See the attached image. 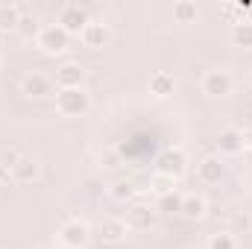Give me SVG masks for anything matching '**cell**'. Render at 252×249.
I'll return each mask as SVG.
<instances>
[{"label": "cell", "mask_w": 252, "mask_h": 249, "mask_svg": "<svg viewBox=\"0 0 252 249\" xmlns=\"http://www.w3.org/2000/svg\"><path fill=\"white\" fill-rule=\"evenodd\" d=\"M50 91H53L50 76H44L38 70H32V73L24 76V94H30V97H47Z\"/></svg>", "instance_id": "obj_7"}, {"label": "cell", "mask_w": 252, "mask_h": 249, "mask_svg": "<svg viewBox=\"0 0 252 249\" xmlns=\"http://www.w3.org/2000/svg\"><path fill=\"white\" fill-rule=\"evenodd\" d=\"M82 79H85V70H82V64H76V62H67L56 70L59 88H82Z\"/></svg>", "instance_id": "obj_6"}, {"label": "cell", "mask_w": 252, "mask_h": 249, "mask_svg": "<svg viewBox=\"0 0 252 249\" xmlns=\"http://www.w3.org/2000/svg\"><path fill=\"white\" fill-rule=\"evenodd\" d=\"M244 132L241 129H223L220 132V138H217V150L223 153V156H238L241 150H244Z\"/></svg>", "instance_id": "obj_8"}, {"label": "cell", "mask_w": 252, "mask_h": 249, "mask_svg": "<svg viewBox=\"0 0 252 249\" xmlns=\"http://www.w3.org/2000/svg\"><path fill=\"white\" fill-rule=\"evenodd\" d=\"M126 232H129V226H126V220H121V217H106L100 223V238L106 244H121L126 238Z\"/></svg>", "instance_id": "obj_9"}, {"label": "cell", "mask_w": 252, "mask_h": 249, "mask_svg": "<svg viewBox=\"0 0 252 249\" xmlns=\"http://www.w3.org/2000/svg\"><path fill=\"white\" fill-rule=\"evenodd\" d=\"M176 249H196V247H190V244H185V247H176Z\"/></svg>", "instance_id": "obj_28"}, {"label": "cell", "mask_w": 252, "mask_h": 249, "mask_svg": "<svg viewBox=\"0 0 252 249\" xmlns=\"http://www.w3.org/2000/svg\"><path fill=\"white\" fill-rule=\"evenodd\" d=\"M158 208H161V211H182V196L170 190V193H164V196H161Z\"/></svg>", "instance_id": "obj_21"}, {"label": "cell", "mask_w": 252, "mask_h": 249, "mask_svg": "<svg viewBox=\"0 0 252 249\" xmlns=\"http://www.w3.org/2000/svg\"><path fill=\"white\" fill-rule=\"evenodd\" d=\"M205 211H208L205 196H199V193H185V196H182V214H185V217L199 220V217H205Z\"/></svg>", "instance_id": "obj_15"}, {"label": "cell", "mask_w": 252, "mask_h": 249, "mask_svg": "<svg viewBox=\"0 0 252 249\" xmlns=\"http://www.w3.org/2000/svg\"><path fill=\"white\" fill-rule=\"evenodd\" d=\"M100 161H106V167H118V164H115V156H112V153H106V156H100Z\"/></svg>", "instance_id": "obj_26"}, {"label": "cell", "mask_w": 252, "mask_h": 249, "mask_svg": "<svg viewBox=\"0 0 252 249\" xmlns=\"http://www.w3.org/2000/svg\"><path fill=\"white\" fill-rule=\"evenodd\" d=\"M56 112L62 118H79L88 112V94L82 88H59L56 94Z\"/></svg>", "instance_id": "obj_1"}, {"label": "cell", "mask_w": 252, "mask_h": 249, "mask_svg": "<svg viewBox=\"0 0 252 249\" xmlns=\"http://www.w3.org/2000/svg\"><path fill=\"white\" fill-rule=\"evenodd\" d=\"M173 88H176V82L170 73H153L150 76V91L156 97H167V94H173Z\"/></svg>", "instance_id": "obj_16"}, {"label": "cell", "mask_w": 252, "mask_h": 249, "mask_svg": "<svg viewBox=\"0 0 252 249\" xmlns=\"http://www.w3.org/2000/svg\"><path fill=\"white\" fill-rule=\"evenodd\" d=\"M6 179H9V170H6V167H3V164H0V185H3V182H6Z\"/></svg>", "instance_id": "obj_27"}, {"label": "cell", "mask_w": 252, "mask_h": 249, "mask_svg": "<svg viewBox=\"0 0 252 249\" xmlns=\"http://www.w3.org/2000/svg\"><path fill=\"white\" fill-rule=\"evenodd\" d=\"M35 41H38V47H41L44 53H62L64 47H67V41H70V35L64 32L59 24H50V27L38 30Z\"/></svg>", "instance_id": "obj_2"}, {"label": "cell", "mask_w": 252, "mask_h": 249, "mask_svg": "<svg viewBox=\"0 0 252 249\" xmlns=\"http://www.w3.org/2000/svg\"><path fill=\"white\" fill-rule=\"evenodd\" d=\"M156 223V211H150L147 205H132L126 211V226L129 229H150Z\"/></svg>", "instance_id": "obj_13"}, {"label": "cell", "mask_w": 252, "mask_h": 249, "mask_svg": "<svg viewBox=\"0 0 252 249\" xmlns=\"http://www.w3.org/2000/svg\"><path fill=\"white\" fill-rule=\"evenodd\" d=\"M88 226L85 223H79V220H73V223H67L62 226V232H59V241H62L67 249H82L88 244Z\"/></svg>", "instance_id": "obj_5"}, {"label": "cell", "mask_w": 252, "mask_h": 249, "mask_svg": "<svg viewBox=\"0 0 252 249\" xmlns=\"http://www.w3.org/2000/svg\"><path fill=\"white\" fill-rule=\"evenodd\" d=\"M15 30H21V35H27V38H30V35L35 32V18H27V15H24V18L18 21V27H15Z\"/></svg>", "instance_id": "obj_25"}, {"label": "cell", "mask_w": 252, "mask_h": 249, "mask_svg": "<svg viewBox=\"0 0 252 249\" xmlns=\"http://www.w3.org/2000/svg\"><path fill=\"white\" fill-rule=\"evenodd\" d=\"M232 38H235V44H241V47H252V24H235Z\"/></svg>", "instance_id": "obj_18"}, {"label": "cell", "mask_w": 252, "mask_h": 249, "mask_svg": "<svg viewBox=\"0 0 252 249\" xmlns=\"http://www.w3.org/2000/svg\"><path fill=\"white\" fill-rule=\"evenodd\" d=\"M18 21H21V15H18V9H12V6H0V27H18Z\"/></svg>", "instance_id": "obj_23"}, {"label": "cell", "mask_w": 252, "mask_h": 249, "mask_svg": "<svg viewBox=\"0 0 252 249\" xmlns=\"http://www.w3.org/2000/svg\"><path fill=\"white\" fill-rule=\"evenodd\" d=\"M21 158H24V156H21L15 147H6V150H0V164H3L6 170H12V167L21 161Z\"/></svg>", "instance_id": "obj_22"}, {"label": "cell", "mask_w": 252, "mask_h": 249, "mask_svg": "<svg viewBox=\"0 0 252 249\" xmlns=\"http://www.w3.org/2000/svg\"><path fill=\"white\" fill-rule=\"evenodd\" d=\"M185 153L182 150H170V153H164V158H161V176H170V179H176V176H182L185 173Z\"/></svg>", "instance_id": "obj_12"}, {"label": "cell", "mask_w": 252, "mask_h": 249, "mask_svg": "<svg viewBox=\"0 0 252 249\" xmlns=\"http://www.w3.org/2000/svg\"><path fill=\"white\" fill-rule=\"evenodd\" d=\"M173 18H176L179 24H188V21L196 18V6H193V3H176V6H173Z\"/></svg>", "instance_id": "obj_19"}, {"label": "cell", "mask_w": 252, "mask_h": 249, "mask_svg": "<svg viewBox=\"0 0 252 249\" xmlns=\"http://www.w3.org/2000/svg\"><path fill=\"white\" fill-rule=\"evenodd\" d=\"M252 229V220H250V214H232V235H238V232H250Z\"/></svg>", "instance_id": "obj_24"}, {"label": "cell", "mask_w": 252, "mask_h": 249, "mask_svg": "<svg viewBox=\"0 0 252 249\" xmlns=\"http://www.w3.org/2000/svg\"><path fill=\"white\" fill-rule=\"evenodd\" d=\"M202 91L208 97H226L232 91V76L226 70H208L202 76Z\"/></svg>", "instance_id": "obj_4"}, {"label": "cell", "mask_w": 252, "mask_h": 249, "mask_svg": "<svg viewBox=\"0 0 252 249\" xmlns=\"http://www.w3.org/2000/svg\"><path fill=\"white\" fill-rule=\"evenodd\" d=\"M208 249H238V241L232 232H217L208 238Z\"/></svg>", "instance_id": "obj_17"}, {"label": "cell", "mask_w": 252, "mask_h": 249, "mask_svg": "<svg viewBox=\"0 0 252 249\" xmlns=\"http://www.w3.org/2000/svg\"><path fill=\"white\" fill-rule=\"evenodd\" d=\"M247 126H250V129H252V115H250V121H247Z\"/></svg>", "instance_id": "obj_29"}, {"label": "cell", "mask_w": 252, "mask_h": 249, "mask_svg": "<svg viewBox=\"0 0 252 249\" xmlns=\"http://www.w3.org/2000/svg\"><path fill=\"white\" fill-rule=\"evenodd\" d=\"M196 176H199V182H205V185H217V182L226 176V161H223L220 156H208V158H202V161L196 164Z\"/></svg>", "instance_id": "obj_3"}, {"label": "cell", "mask_w": 252, "mask_h": 249, "mask_svg": "<svg viewBox=\"0 0 252 249\" xmlns=\"http://www.w3.org/2000/svg\"><path fill=\"white\" fill-rule=\"evenodd\" d=\"M85 24H88V18H85V12H82L79 6H67V9H62L59 27H62L67 35H70V32H82V30H85Z\"/></svg>", "instance_id": "obj_10"}, {"label": "cell", "mask_w": 252, "mask_h": 249, "mask_svg": "<svg viewBox=\"0 0 252 249\" xmlns=\"http://www.w3.org/2000/svg\"><path fill=\"white\" fill-rule=\"evenodd\" d=\"M38 173H41V164H38L35 158H27V156H24V158H21V161L9 170V176H12L15 182H21V185H24V182L38 179Z\"/></svg>", "instance_id": "obj_11"}, {"label": "cell", "mask_w": 252, "mask_h": 249, "mask_svg": "<svg viewBox=\"0 0 252 249\" xmlns=\"http://www.w3.org/2000/svg\"><path fill=\"white\" fill-rule=\"evenodd\" d=\"M112 196H115L118 202H126V199L135 196V185H132V182H115V185H112Z\"/></svg>", "instance_id": "obj_20"}, {"label": "cell", "mask_w": 252, "mask_h": 249, "mask_svg": "<svg viewBox=\"0 0 252 249\" xmlns=\"http://www.w3.org/2000/svg\"><path fill=\"white\" fill-rule=\"evenodd\" d=\"M79 38H82V44L85 47H91V50H97V47H103L106 44V38H109V32H106V27L103 24H85V30L79 32Z\"/></svg>", "instance_id": "obj_14"}]
</instances>
